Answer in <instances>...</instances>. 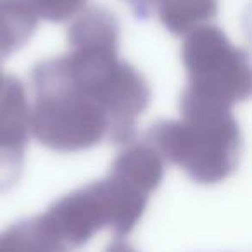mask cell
<instances>
[{"label":"cell","instance_id":"cell-10","mask_svg":"<svg viewBox=\"0 0 252 252\" xmlns=\"http://www.w3.org/2000/svg\"><path fill=\"white\" fill-rule=\"evenodd\" d=\"M154 12L168 32L183 36L216 16L218 0H159Z\"/></svg>","mask_w":252,"mask_h":252},{"label":"cell","instance_id":"cell-14","mask_svg":"<svg viewBox=\"0 0 252 252\" xmlns=\"http://www.w3.org/2000/svg\"><path fill=\"white\" fill-rule=\"evenodd\" d=\"M2 80H4V73L0 71V83H2Z\"/></svg>","mask_w":252,"mask_h":252},{"label":"cell","instance_id":"cell-12","mask_svg":"<svg viewBox=\"0 0 252 252\" xmlns=\"http://www.w3.org/2000/svg\"><path fill=\"white\" fill-rule=\"evenodd\" d=\"M125 2H128V4L131 5L135 16L140 19L149 18V16L156 11V7H158V4H159V0H125Z\"/></svg>","mask_w":252,"mask_h":252},{"label":"cell","instance_id":"cell-6","mask_svg":"<svg viewBox=\"0 0 252 252\" xmlns=\"http://www.w3.org/2000/svg\"><path fill=\"white\" fill-rule=\"evenodd\" d=\"M30 133L28 94L18 78L4 74L0 83V192L11 190L21 178Z\"/></svg>","mask_w":252,"mask_h":252},{"label":"cell","instance_id":"cell-8","mask_svg":"<svg viewBox=\"0 0 252 252\" xmlns=\"http://www.w3.org/2000/svg\"><path fill=\"white\" fill-rule=\"evenodd\" d=\"M0 252H69L42 216L23 220L0 233Z\"/></svg>","mask_w":252,"mask_h":252},{"label":"cell","instance_id":"cell-11","mask_svg":"<svg viewBox=\"0 0 252 252\" xmlns=\"http://www.w3.org/2000/svg\"><path fill=\"white\" fill-rule=\"evenodd\" d=\"M87 0H30L40 19L50 23H64L73 19L85 9Z\"/></svg>","mask_w":252,"mask_h":252},{"label":"cell","instance_id":"cell-1","mask_svg":"<svg viewBox=\"0 0 252 252\" xmlns=\"http://www.w3.org/2000/svg\"><path fill=\"white\" fill-rule=\"evenodd\" d=\"M180 112V119L156 123L145 142L193 182L214 185L230 178L242 156L240 126L231 109L182 97Z\"/></svg>","mask_w":252,"mask_h":252},{"label":"cell","instance_id":"cell-13","mask_svg":"<svg viewBox=\"0 0 252 252\" xmlns=\"http://www.w3.org/2000/svg\"><path fill=\"white\" fill-rule=\"evenodd\" d=\"M105 252H138V251L133 245H130L128 242L123 240V238H116V240L105 249Z\"/></svg>","mask_w":252,"mask_h":252},{"label":"cell","instance_id":"cell-9","mask_svg":"<svg viewBox=\"0 0 252 252\" xmlns=\"http://www.w3.org/2000/svg\"><path fill=\"white\" fill-rule=\"evenodd\" d=\"M38 21L30 0H0V59L26 45Z\"/></svg>","mask_w":252,"mask_h":252},{"label":"cell","instance_id":"cell-5","mask_svg":"<svg viewBox=\"0 0 252 252\" xmlns=\"http://www.w3.org/2000/svg\"><path fill=\"white\" fill-rule=\"evenodd\" d=\"M182 61L189 76L182 97L231 109L251 95L247 52L235 47L218 26L204 25L187 33Z\"/></svg>","mask_w":252,"mask_h":252},{"label":"cell","instance_id":"cell-3","mask_svg":"<svg viewBox=\"0 0 252 252\" xmlns=\"http://www.w3.org/2000/svg\"><path fill=\"white\" fill-rule=\"evenodd\" d=\"M118 45L69 43V52L59 59L71 81L105 112L109 140L128 144L135 137L138 116L151 102V87L138 69L119 59Z\"/></svg>","mask_w":252,"mask_h":252},{"label":"cell","instance_id":"cell-2","mask_svg":"<svg viewBox=\"0 0 252 252\" xmlns=\"http://www.w3.org/2000/svg\"><path fill=\"white\" fill-rule=\"evenodd\" d=\"M32 133L56 152H80L109 138L102 107L71 81L59 57L38 63L32 71Z\"/></svg>","mask_w":252,"mask_h":252},{"label":"cell","instance_id":"cell-7","mask_svg":"<svg viewBox=\"0 0 252 252\" xmlns=\"http://www.w3.org/2000/svg\"><path fill=\"white\" fill-rule=\"evenodd\" d=\"M109 173L151 195L162 182L164 159L145 140L137 142L128 145L114 159Z\"/></svg>","mask_w":252,"mask_h":252},{"label":"cell","instance_id":"cell-4","mask_svg":"<svg viewBox=\"0 0 252 252\" xmlns=\"http://www.w3.org/2000/svg\"><path fill=\"white\" fill-rule=\"evenodd\" d=\"M149 197L109 173L104 180L57 199L42 218L67 249L81 247L102 228H109L116 238L131 233L144 216Z\"/></svg>","mask_w":252,"mask_h":252}]
</instances>
